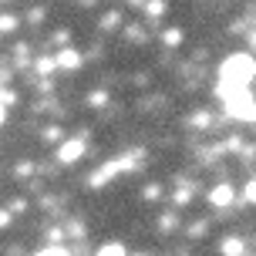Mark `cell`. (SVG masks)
Returning <instances> with one entry per match:
<instances>
[{"mask_svg":"<svg viewBox=\"0 0 256 256\" xmlns=\"http://www.w3.org/2000/svg\"><path fill=\"white\" fill-rule=\"evenodd\" d=\"M253 74H256V61L250 54H232V58H226L222 68H219V94L230 98V94L250 91Z\"/></svg>","mask_w":256,"mask_h":256,"instance_id":"obj_1","label":"cell"},{"mask_svg":"<svg viewBox=\"0 0 256 256\" xmlns=\"http://www.w3.org/2000/svg\"><path fill=\"white\" fill-rule=\"evenodd\" d=\"M226 108H230V115L243 118V122H256V102L250 91H240V94H230L226 98Z\"/></svg>","mask_w":256,"mask_h":256,"instance_id":"obj_2","label":"cell"},{"mask_svg":"<svg viewBox=\"0 0 256 256\" xmlns=\"http://www.w3.org/2000/svg\"><path fill=\"white\" fill-rule=\"evenodd\" d=\"M81 155H84V138H71L61 148V155H58V158H61L64 166H71V162H78V158H81Z\"/></svg>","mask_w":256,"mask_h":256,"instance_id":"obj_3","label":"cell"},{"mask_svg":"<svg viewBox=\"0 0 256 256\" xmlns=\"http://www.w3.org/2000/svg\"><path fill=\"white\" fill-rule=\"evenodd\" d=\"M232 199H236V189H230V186H216L209 192V202L212 206H230Z\"/></svg>","mask_w":256,"mask_h":256,"instance_id":"obj_4","label":"cell"},{"mask_svg":"<svg viewBox=\"0 0 256 256\" xmlns=\"http://www.w3.org/2000/svg\"><path fill=\"white\" fill-rule=\"evenodd\" d=\"M98 256H128V250L122 243H104L102 250H98Z\"/></svg>","mask_w":256,"mask_h":256,"instance_id":"obj_5","label":"cell"},{"mask_svg":"<svg viewBox=\"0 0 256 256\" xmlns=\"http://www.w3.org/2000/svg\"><path fill=\"white\" fill-rule=\"evenodd\" d=\"M58 64H61V68H78V54L74 51H61L58 54Z\"/></svg>","mask_w":256,"mask_h":256,"instance_id":"obj_6","label":"cell"},{"mask_svg":"<svg viewBox=\"0 0 256 256\" xmlns=\"http://www.w3.org/2000/svg\"><path fill=\"white\" fill-rule=\"evenodd\" d=\"M240 250H243V243H240V240H226V246H222V253H226V256H232V253L240 256Z\"/></svg>","mask_w":256,"mask_h":256,"instance_id":"obj_7","label":"cell"},{"mask_svg":"<svg viewBox=\"0 0 256 256\" xmlns=\"http://www.w3.org/2000/svg\"><path fill=\"white\" fill-rule=\"evenodd\" d=\"M34 256H68L61 250V246H51V250H40V253H34Z\"/></svg>","mask_w":256,"mask_h":256,"instance_id":"obj_8","label":"cell"},{"mask_svg":"<svg viewBox=\"0 0 256 256\" xmlns=\"http://www.w3.org/2000/svg\"><path fill=\"white\" fill-rule=\"evenodd\" d=\"M246 199H250V202H256V179L246 186Z\"/></svg>","mask_w":256,"mask_h":256,"instance_id":"obj_9","label":"cell"}]
</instances>
